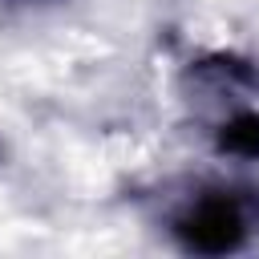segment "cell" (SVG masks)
<instances>
[{
	"label": "cell",
	"instance_id": "6da1fadb",
	"mask_svg": "<svg viewBox=\"0 0 259 259\" xmlns=\"http://www.w3.org/2000/svg\"><path fill=\"white\" fill-rule=\"evenodd\" d=\"M170 235L190 255H231V251L247 247L251 214H247L239 194H231V190H202L198 198H190L174 214Z\"/></svg>",
	"mask_w": 259,
	"mask_h": 259
},
{
	"label": "cell",
	"instance_id": "7a4b0ae2",
	"mask_svg": "<svg viewBox=\"0 0 259 259\" xmlns=\"http://www.w3.org/2000/svg\"><path fill=\"white\" fill-rule=\"evenodd\" d=\"M214 150L227 158L259 162V109H239L214 130Z\"/></svg>",
	"mask_w": 259,
	"mask_h": 259
}]
</instances>
